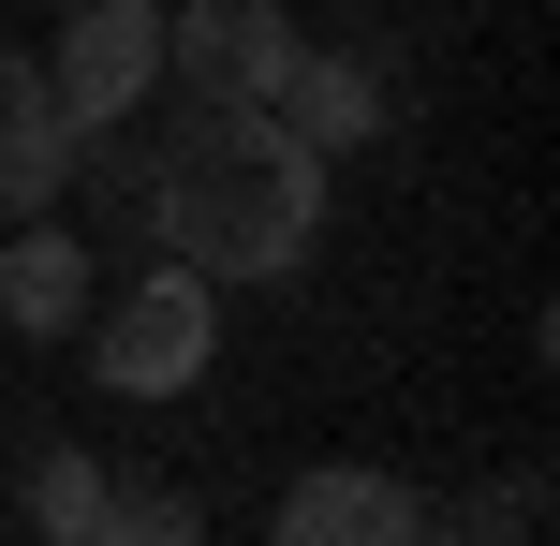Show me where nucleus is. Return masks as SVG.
<instances>
[{"label": "nucleus", "instance_id": "1", "mask_svg": "<svg viewBox=\"0 0 560 546\" xmlns=\"http://www.w3.org/2000/svg\"><path fill=\"white\" fill-rule=\"evenodd\" d=\"M148 222L192 281H295L325 236V148L280 133V104H192L148 163Z\"/></svg>", "mask_w": 560, "mask_h": 546}, {"label": "nucleus", "instance_id": "2", "mask_svg": "<svg viewBox=\"0 0 560 546\" xmlns=\"http://www.w3.org/2000/svg\"><path fill=\"white\" fill-rule=\"evenodd\" d=\"M207 355H222V281H192V266H148V281L89 295V370H104V399H192Z\"/></svg>", "mask_w": 560, "mask_h": 546}, {"label": "nucleus", "instance_id": "3", "mask_svg": "<svg viewBox=\"0 0 560 546\" xmlns=\"http://www.w3.org/2000/svg\"><path fill=\"white\" fill-rule=\"evenodd\" d=\"M45 104L74 133H118L133 104H163V0H74L45 45Z\"/></svg>", "mask_w": 560, "mask_h": 546}, {"label": "nucleus", "instance_id": "4", "mask_svg": "<svg viewBox=\"0 0 560 546\" xmlns=\"http://www.w3.org/2000/svg\"><path fill=\"white\" fill-rule=\"evenodd\" d=\"M295 45L310 30L280 0H163V89H192V104H266Z\"/></svg>", "mask_w": 560, "mask_h": 546}, {"label": "nucleus", "instance_id": "5", "mask_svg": "<svg viewBox=\"0 0 560 546\" xmlns=\"http://www.w3.org/2000/svg\"><path fill=\"white\" fill-rule=\"evenodd\" d=\"M266 546H428V488L384 458H310L295 488H280Z\"/></svg>", "mask_w": 560, "mask_h": 546}, {"label": "nucleus", "instance_id": "6", "mask_svg": "<svg viewBox=\"0 0 560 546\" xmlns=\"http://www.w3.org/2000/svg\"><path fill=\"white\" fill-rule=\"evenodd\" d=\"M89 133L45 104V59H0V222H45L59 193H74Z\"/></svg>", "mask_w": 560, "mask_h": 546}, {"label": "nucleus", "instance_id": "7", "mask_svg": "<svg viewBox=\"0 0 560 546\" xmlns=\"http://www.w3.org/2000/svg\"><path fill=\"white\" fill-rule=\"evenodd\" d=\"M266 104H280V133H310L325 163H354V148L384 133V59H354V45H295Z\"/></svg>", "mask_w": 560, "mask_h": 546}, {"label": "nucleus", "instance_id": "8", "mask_svg": "<svg viewBox=\"0 0 560 546\" xmlns=\"http://www.w3.org/2000/svg\"><path fill=\"white\" fill-rule=\"evenodd\" d=\"M89 295H104V266L59 236V207L0 236V325H15V340H74V325H89Z\"/></svg>", "mask_w": 560, "mask_h": 546}, {"label": "nucleus", "instance_id": "9", "mask_svg": "<svg viewBox=\"0 0 560 546\" xmlns=\"http://www.w3.org/2000/svg\"><path fill=\"white\" fill-rule=\"evenodd\" d=\"M74 546H207V518H192L177 488H148V473H133V488L104 473V518H89Z\"/></svg>", "mask_w": 560, "mask_h": 546}, {"label": "nucleus", "instance_id": "10", "mask_svg": "<svg viewBox=\"0 0 560 546\" xmlns=\"http://www.w3.org/2000/svg\"><path fill=\"white\" fill-rule=\"evenodd\" d=\"M89 518H104V458H89V443H45V458H30V532L74 546Z\"/></svg>", "mask_w": 560, "mask_h": 546}]
</instances>
